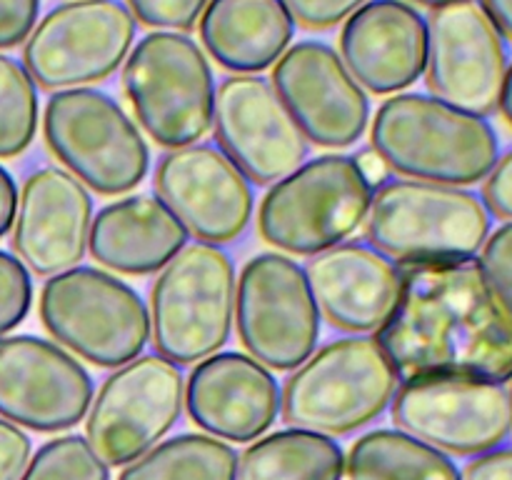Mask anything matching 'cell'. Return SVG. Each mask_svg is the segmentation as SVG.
<instances>
[{
	"label": "cell",
	"mask_w": 512,
	"mask_h": 480,
	"mask_svg": "<svg viewBox=\"0 0 512 480\" xmlns=\"http://www.w3.org/2000/svg\"><path fill=\"white\" fill-rule=\"evenodd\" d=\"M33 455L28 433L0 418V480H18Z\"/></svg>",
	"instance_id": "d590c367"
},
{
	"label": "cell",
	"mask_w": 512,
	"mask_h": 480,
	"mask_svg": "<svg viewBox=\"0 0 512 480\" xmlns=\"http://www.w3.org/2000/svg\"><path fill=\"white\" fill-rule=\"evenodd\" d=\"M150 343L155 353L193 365L218 353L233 333L235 265L218 245H185L150 290Z\"/></svg>",
	"instance_id": "52a82bcc"
},
{
	"label": "cell",
	"mask_w": 512,
	"mask_h": 480,
	"mask_svg": "<svg viewBox=\"0 0 512 480\" xmlns=\"http://www.w3.org/2000/svg\"><path fill=\"white\" fill-rule=\"evenodd\" d=\"M370 143L395 173L455 188L485 180L500 158L498 133L488 120L425 93L383 100Z\"/></svg>",
	"instance_id": "7a4b0ae2"
},
{
	"label": "cell",
	"mask_w": 512,
	"mask_h": 480,
	"mask_svg": "<svg viewBox=\"0 0 512 480\" xmlns=\"http://www.w3.org/2000/svg\"><path fill=\"white\" fill-rule=\"evenodd\" d=\"M155 193L188 235L208 245L238 240L253 218L250 180L210 143L168 150L155 165Z\"/></svg>",
	"instance_id": "ac0fdd59"
},
{
	"label": "cell",
	"mask_w": 512,
	"mask_h": 480,
	"mask_svg": "<svg viewBox=\"0 0 512 480\" xmlns=\"http://www.w3.org/2000/svg\"><path fill=\"white\" fill-rule=\"evenodd\" d=\"M123 88L140 128L163 148L193 145L213 128L215 78L190 35L153 30L123 65Z\"/></svg>",
	"instance_id": "8992f818"
},
{
	"label": "cell",
	"mask_w": 512,
	"mask_h": 480,
	"mask_svg": "<svg viewBox=\"0 0 512 480\" xmlns=\"http://www.w3.org/2000/svg\"><path fill=\"white\" fill-rule=\"evenodd\" d=\"M340 58L363 90L405 93L425 75L428 20L405 0H368L345 20Z\"/></svg>",
	"instance_id": "44dd1931"
},
{
	"label": "cell",
	"mask_w": 512,
	"mask_h": 480,
	"mask_svg": "<svg viewBox=\"0 0 512 480\" xmlns=\"http://www.w3.org/2000/svg\"><path fill=\"white\" fill-rule=\"evenodd\" d=\"M210 0H128L135 20L155 30H190Z\"/></svg>",
	"instance_id": "1f68e13d"
},
{
	"label": "cell",
	"mask_w": 512,
	"mask_h": 480,
	"mask_svg": "<svg viewBox=\"0 0 512 480\" xmlns=\"http://www.w3.org/2000/svg\"><path fill=\"white\" fill-rule=\"evenodd\" d=\"M15 213H18V185L13 175L0 165V238H5L13 228Z\"/></svg>",
	"instance_id": "74e56055"
},
{
	"label": "cell",
	"mask_w": 512,
	"mask_h": 480,
	"mask_svg": "<svg viewBox=\"0 0 512 480\" xmlns=\"http://www.w3.org/2000/svg\"><path fill=\"white\" fill-rule=\"evenodd\" d=\"M460 480H512V448H493L483 455H475L468 468L460 473Z\"/></svg>",
	"instance_id": "8d00e7d4"
},
{
	"label": "cell",
	"mask_w": 512,
	"mask_h": 480,
	"mask_svg": "<svg viewBox=\"0 0 512 480\" xmlns=\"http://www.w3.org/2000/svg\"><path fill=\"white\" fill-rule=\"evenodd\" d=\"M38 13L40 0H0V50L28 40Z\"/></svg>",
	"instance_id": "836d02e7"
},
{
	"label": "cell",
	"mask_w": 512,
	"mask_h": 480,
	"mask_svg": "<svg viewBox=\"0 0 512 480\" xmlns=\"http://www.w3.org/2000/svg\"><path fill=\"white\" fill-rule=\"evenodd\" d=\"M500 113H503V118L508 120V125L512 128V63L508 68V78H505V85H503V95H500Z\"/></svg>",
	"instance_id": "60d3db41"
},
{
	"label": "cell",
	"mask_w": 512,
	"mask_h": 480,
	"mask_svg": "<svg viewBox=\"0 0 512 480\" xmlns=\"http://www.w3.org/2000/svg\"><path fill=\"white\" fill-rule=\"evenodd\" d=\"M188 245V230L153 195H128L108 203L93 218L88 253L120 275L163 270Z\"/></svg>",
	"instance_id": "603a6c76"
},
{
	"label": "cell",
	"mask_w": 512,
	"mask_h": 480,
	"mask_svg": "<svg viewBox=\"0 0 512 480\" xmlns=\"http://www.w3.org/2000/svg\"><path fill=\"white\" fill-rule=\"evenodd\" d=\"M270 83L305 140L318 148H350L368 130V93L323 40L290 45L275 63Z\"/></svg>",
	"instance_id": "e0dca14e"
},
{
	"label": "cell",
	"mask_w": 512,
	"mask_h": 480,
	"mask_svg": "<svg viewBox=\"0 0 512 480\" xmlns=\"http://www.w3.org/2000/svg\"><path fill=\"white\" fill-rule=\"evenodd\" d=\"M508 395H510V413H512V383H510V390H508Z\"/></svg>",
	"instance_id": "7bdbcfd3"
},
{
	"label": "cell",
	"mask_w": 512,
	"mask_h": 480,
	"mask_svg": "<svg viewBox=\"0 0 512 480\" xmlns=\"http://www.w3.org/2000/svg\"><path fill=\"white\" fill-rule=\"evenodd\" d=\"M375 340L400 378L453 373L512 380V320L475 260L405 268L398 303Z\"/></svg>",
	"instance_id": "6da1fadb"
},
{
	"label": "cell",
	"mask_w": 512,
	"mask_h": 480,
	"mask_svg": "<svg viewBox=\"0 0 512 480\" xmlns=\"http://www.w3.org/2000/svg\"><path fill=\"white\" fill-rule=\"evenodd\" d=\"M480 8L488 13L500 35L512 43V0H480Z\"/></svg>",
	"instance_id": "ab89813d"
},
{
	"label": "cell",
	"mask_w": 512,
	"mask_h": 480,
	"mask_svg": "<svg viewBox=\"0 0 512 480\" xmlns=\"http://www.w3.org/2000/svg\"><path fill=\"white\" fill-rule=\"evenodd\" d=\"M38 90L23 63L0 53V158H15L38 133Z\"/></svg>",
	"instance_id": "83f0119b"
},
{
	"label": "cell",
	"mask_w": 512,
	"mask_h": 480,
	"mask_svg": "<svg viewBox=\"0 0 512 480\" xmlns=\"http://www.w3.org/2000/svg\"><path fill=\"white\" fill-rule=\"evenodd\" d=\"M400 373L373 335H345L315 350L280 390L288 428L340 438L378 420L390 408Z\"/></svg>",
	"instance_id": "277c9868"
},
{
	"label": "cell",
	"mask_w": 512,
	"mask_h": 480,
	"mask_svg": "<svg viewBox=\"0 0 512 480\" xmlns=\"http://www.w3.org/2000/svg\"><path fill=\"white\" fill-rule=\"evenodd\" d=\"M340 443L313 430L283 428L253 440L238 460L235 480H343Z\"/></svg>",
	"instance_id": "d4e9b609"
},
{
	"label": "cell",
	"mask_w": 512,
	"mask_h": 480,
	"mask_svg": "<svg viewBox=\"0 0 512 480\" xmlns=\"http://www.w3.org/2000/svg\"><path fill=\"white\" fill-rule=\"evenodd\" d=\"M478 268L495 300L512 320V223H503L480 248Z\"/></svg>",
	"instance_id": "4dcf8cb0"
},
{
	"label": "cell",
	"mask_w": 512,
	"mask_h": 480,
	"mask_svg": "<svg viewBox=\"0 0 512 480\" xmlns=\"http://www.w3.org/2000/svg\"><path fill=\"white\" fill-rule=\"evenodd\" d=\"M235 328L250 358L268 370H295L315 353L320 310L300 263L258 253L235 280Z\"/></svg>",
	"instance_id": "8fae6325"
},
{
	"label": "cell",
	"mask_w": 512,
	"mask_h": 480,
	"mask_svg": "<svg viewBox=\"0 0 512 480\" xmlns=\"http://www.w3.org/2000/svg\"><path fill=\"white\" fill-rule=\"evenodd\" d=\"M348 480H460L450 455L398 428L360 435L345 455Z\"/></svg>",
	"instance_id": "484cf974"
},
{
	"label": "cell",
	"mask_w": 512,
	"mask_h": 480,
	"mask_svg": "<svg viewBox=\"0 0 512 480\" xmlns=\"http://www.w3.org/2000/svg\"><path fill=\"white\" fill-rule=\"evenodd\" d=\"M133 13L123 0H68L55 5L23 45V68L43 90L90 88L133 50Z\"/></svg>",
	"instance_id": "7c38bea8"
},
{
	"label": "cell",
	"mask_w": 512,
	"mask_h": 480,
	"mask_svg": "<svg viewBox=\"0 0 512 480\" xmlns=\"http://www.w3.org/2000/svg\"><path fill=\"white\" fill-rule=\"evenodd\" d=\"M425 83L443 103L465 113H498L508 78V48L478 0L430 10Z\"/></svg>",
	"instance_id": "5bb4252c"
},
{
	"label": "cell",
	"mask_w": 512,
	"mask_h": 480,
	"mask_svg": "<svg viewBox=\"0 0 512 480\" xmlns=\"http://www.w3.org/2000/svg\"><path fill=\"white\" fill-rule=\"evenodd\" d=\"M93 378L73 353L35 335L0 338V418L35 433H65L83 423Z\"/></svg>",
	"instance_id": "9a60e30c"
},
{
	"label": "cell",
	"mask_w": 512,
	"mask_h": 480,
	"mask_svg": "<svg viewBox=\"0 0 512 480\" xmlns=\"http://www.w3.org/2000/svg\"><path fill=\"white\" fill-rule=\"evenodd\" d=\"M43 135L65 170L100 195L130 193L148 175L150 150L143 133L123 105L98 88L50 95Z\"/></svg>",
	"instance_id": "9c48e42d"
},
{
	"label": "cell",
	"mask_w": 512,
	"mask_h": 480,
	"mask_svg": "<svg viewBox=\"0 0 512 480\" xmlns=\"http://www.w3.org/2000/svg\"><path fill=\"white\" fill-rule=\"evenodd\" d=\"M198 28L218 65L235 75H255L290 48L295 20L283 0H210Z\"/></svg>",
	"instance_id": "cb8c5ba5"
},
{
	"label": "cell",
	"mask_w": 512,
	"mask_h": 480,
	"mask_svg": "<svg viewBox=\"0 0 512 480\" xmlns=\"http://www.w3.org/2000/svg\"><path fill=\"white\" fill-rule=\"evenodd\" d=\"M493 218L473 190L425 180H385L373 190L365 240L405 265L473 260L488 240Z\"/></svg>",
	"instance_id": "3957f363"
},
{
	"label": "cell",
	"mask_w": 512,
	"mask_h": 480,
	"mask_svg": "<svg viewBox=\"0 0 512 480\" xmlns=\"http://www.w3.org/2000/svg\"><path fill=\"white\" fill-rule=\"evenodd\" d=\"M483 203L490 215L512 223V150L495 160L483 185Z\"/></svg>",
	"instance_id": "e575fe53"
},
{
	"label": "cell",
	"mask_w": 512,
	"mask_h": 480,
	"mask_svg": "<svg viewBox=\"0 0 512 480\" xmlns=\"http://www.w3.org/2000/svg\"><path fill=\"white\" fill-rule=\"evenodd\" d=\"M218 148L255 185H273L308 160V140L273 83L260 75H230L215 90Z\"/></svg>",
	"instance_id": "2e32d148"
},
{
	"label": "cell",
	"mask_w": 512,
	"mask_h": 480,
	"mask_svg": "<svg viewBox=\"0 0 512 480\" xmlns=\"http://www.w3.org/2000/svg\"><path fill=\"white\" fill-rule=\"evenodd\" d=\"M390 415L398 430L458 458L500 448L512 430L505 385L470 375H408L395 390Z\"/></svg>",
	"instance_id": "30bf717a"
},
{
	"label": "cell",
	"mask_w": 512,
	"mask_h": 480,
	"mask_svg": "<svg viewBox=\"0 0 512 480\" xmlns=\"http://www.w3.org/2000/svg\"><path fill=\"white\" fill-rule=\"evenodd\" d=\"M185 410L203 433L233 443L263 438L280 415V383L248 353L223 350L195 363L185 380Z\"/></svg>",
	"instance_id": "ffe728a7"
},
{
	"label": "cell",
	"mask_w": 512,
	"mask_h": 480,
	"mask_svg": "<svg viewBox=\"0 0 512 480\" xmlns=\"http://www.w3.org/2000/svg\"><path fill=\"white\" fill-rule=\"evenodd\" d=\"M18 480H110V465L90 448L88 438L65 433L40 445Z\"/></svg>",
	"instance_id": "f1b7e54d"
},
{
	"label": "cell",
	"mask_w": 512,
	"mask_h": 480,
	"mask_svg": "<svg viewBox=\"0 0 512 480\" xmlns=\"http://www.w3.org/2000/svg\"><path fill=\"white\" fill-rule=\"evenodd\" d=\"M418 5H425V8L435 10V8H443V5H450V3H460V0H415Z\"/></svg>",
	"instance_id": "b9f144b4"
},
{
	"label": "cell",
	"mask_w": 512,
	"mask_h": 480,
	"mask_svg": "<svg viewBox=\"0 0 512 480\" xmlns=\"http://www.w3.org/2000/svg\"><path fill=\"white\" fill-rule=\"evenodd\" d=\"M33 305V278L20 258L0 250V338L18 328Z\"/></svg>",
	"instance_id": "f546056e"
},
{
	"label": "cell",
	"mask_w": 512,
	"mask_h": 480,
	"mask_svg": "<svg viewBox=\"0 0 512 480\" xmlns=\"http://www.w3.org/2000/svg\"><path fill=\"white\" fill-rule=\"evenodd\" d=\"M283 3L298 25L325 30L348 20L368 0H283Z\"/></svg>",
	"instance_id": "d6a6232c"
},
{
	"label": "cell",
	"mask_w": 512,
	"mask_h": 480,
	"mask_svg": "<svg viewBox=\"0 0 512 480\" xmlns=\"http://www.w3.org/2000/svg\"><path fill=\"white\" fill-rule=\"evenodd\" d=\"M183 405L185 378L178 365L158 353L138 355L115 368L93 395L85 438L110 468H123L175 428Z\"/></svg>",
	"instance_id": "4fadbf2b"
},
{
	"label": "cell",
	"mask_w": 512,
	"mask_h": 480,
	"mask_svg": "<svg viewBox=\"0 0 512 480\" xmlns=\"http://www.w3.org/2000/svg\"><path fill=\"white\" fill-rule=\"evenodd\" d=\"M320 318L350 335L378 333L398 303L403 268L368 243H340L305 265Z\"/></svg>",
	"instance_id": "7402d4cb"
},
{
	"label": "cell",
	"mask_w": 512,
	"mask_h": 480,
	"mask_svg": "<svg viewBox=\"0 0 512 480\" xmlns=\"http://www.w3.org/2000/svg\"><path fill=\"white\" fill-rule=\"evenodd\" d=\"M240 455L208 433H183L163 440L123 465L118 480H235Z\"/></svg>",
	"instance_id": "4316f807"
},
{
	"label": "cell",
	"mask_w": 512,
	"mask_h": 480,
	"mask_svg": "<svg viewBox=\"0 0 512 480\" xmlns=\"http://www.w3.org/2000/svg\"><path fill=\"white\" fill-rule=\"evenodd\" d=\"M38 310L60 348L98 368L130 363L150 340V313L138 290L90 265L50 275Z\"/></svg>",
	"instance_id": "ba28073f"
},
{
	"label": "cell",
	"mask_w": 512,
	"mask_h": 480,
	"mask_svg": "<svg viewBox=\"0 0 512 480\" xmlns=\"http://www.w3.org/2000/svg\"><path fill=\"white\" fill-rule=\"evenodd\" d=\"M373 185L353 155H318L273 183L260 200V238L290 255L335 248L365 223Z\"/></svg>",
	"instance_id": "5b68a950"
},
{
	"label": "cell",
	"mask_w": 512,
	"mask_h": 480,
	"mask_svg": "<svg viewBox=\"0 0 512 480\" xmlns=\"http://www.w3.org/2000/svg\"><path fill=\"white\" fill-rule=\"evenodd\" d=\"M353 158H355V163H358L360 173L365 175V180H368L373 188H375V185H383L385 180H388L390 168L385 165V160L380 158L378 153H375L373 145H370V148L358 150V155H353Z\"/></svg>",
	"instance_id": "f35d334b"
},
{
	"label": "cell",
	"mask_w": 512,
	"mask_h": 480,
	"mask_svg": "<svg viewBox=\"0 0 512 480\" xmlns=\"http://www.w3.org/2000/svg\"><path fill=\"white\" fill-rule=\"evenodd\" d=\"M90 225V190L65 168L45 165L25 178L18 195L13 248L30 273L50 278L83 260Z\"/></svg>",
	"instance_id": "d6986e66"
}]
</instances>
